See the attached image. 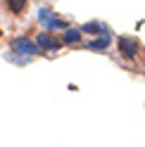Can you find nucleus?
<instances>
[{"mask_svg":"<svg viewBox=\"0 0 145 147\" xmlns=\"http://www.w3.org/2000/svg\"><path fill=\"white\" fill-rule=\"evenodd\" d=\"M10 55H19L17 57V67H24V64H29L36 55H38V45L36 40H31L29 36H14L10 40Z\"/></svg>","mask_w":145,"mask_h":147,"instance_id":"nucleus-1","label":"nucleus"},{"mask_svg":"<svg viewBox=\"0 0 145 147\" xmlns=\"http://www.w3.org/2000/svg\"><path fill=\"white\" fill-rule=\"evenodd\" d=\"M38 22H41V26L45 31H64V29H69L67 22L60 14H55L50 7H41L38 10Z\"/></svg>","mask_w":145,"mask_h":147,"instance_id":"nucleus-2","label":"nucleus"},{"mask_svg":"<svg viewBox=\"0 0 145 147\" xmlns=\"http://www.w3.org/2000/svg\"><path fill=\"white\" fill-rule=\"evenodd\" d=\"M36 45H38L41 52H57L62 48V38L60 36H52L50 31H41L36 36Z\"/></svg>","mask_w":145,"mask_h":147,"instance_id":"nucleus-3","label":"nucleus"},{"mask_svg":"<svg viewBox=\"0 0 145 147\" xmlns=\"http://www.w3.org/2000/svg\"><path fill=\"white\" fill-rule=\"evenodd\" d=\"M119 55L124 59H136V55H138V40L133 38V36H119Z\"/></svg>","mask_w":145,"mask_h":147,"instance_id":"nucleus-4","label":"nucleus"},{"mask_svg":"<svg viewBox=\"0 0 145 147\" xmlns=\"http://www.w3.org/2000/svg\"><path fill=\"white\" fill-rule=\"evenodd\" d=\"M110 45H112V36H110V31H105V33L95 36V38L88 43V50H93V52H102V50L110 48Z\"/></svg>","mask_w":145,"mask_h":147,"instance_id":"nucleus-5","label":"nucleus"},{"mask_svg":"<svg viewBox=\"0 0 145 147\" xmlns=\"http://www.w3.org/2000/svg\"><path fill=\"white\" fill-rule=\"evenodd\" d=\"M81 29H64L62 31V45H69V48H76V45H81Z\"/></svg>","mask_w":145,"mask_h":147,"instance_id":"nucleus-6","label":"nucleus"},{"mask_svg":"<svg viewBox=\"0 0 145 147\" xmlns=\"http://www.w3.org/2000/svg\"><path fill=\"white\" fill-rule=\"evenodd\" d=\"M107 29H105V24H100V22H86L83 26H81V33H105Z\"/></svg>","mask_w":145,"mask_h":147,"instance_id":"nucleus-7","label":"nucleus"},{"mask_svg":"<svg viewBox=\"0 0 145 147\" xmlns=\"http://www.w3.org/2000/svg\"><path fill=\"white\" fill-rule=\"evenodd\" d=\"M5 5L12 14H22L26 10V5H29V0H5Z\"/></svg>","mask_w":145,"mask_h":147,"instance_id":"nucleus-8","label":"nucleus"}]
</instances>
